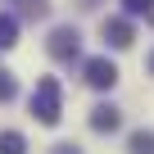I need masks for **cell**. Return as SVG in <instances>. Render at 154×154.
<instances>
[{
    "label": "cell",
    "mask_w": 154,
    "mask_h": 154,
    "mask_svg": "<svg viewBox=\"0 0 154 154\" xmlns=\"http://www.w3.org/2000/svg\"><path fill=\"white\" fill-rule=\"evenodd\" d=\"M32 118L41 127H59L63 118V91H59V77H41L36 91H32Z\"/></svg>",
    "instance_id": "1"
},
{
    "label": "cell",
    "mask_w": 154,
    "mask_h": 154,
    "mask_svg": "<svg viewBox=\"0 0 154 154\" xmlns=\"http://www.w3.org/2000/svg\"><path fill=\"white\" fill-rule=\"evenodd\" d=\"M45 50H50L54 63H72V59H82V32H77L72 23H59V27L50 32Z\"/></svg>",
    "instance_id": "2"
},
{
    "label": "cell",
    "mask_w": 154,
    "mask_h": 154,
    "mask_svg": "<svg viewBox=\"0 0 154 154\" xmlns=\"http://www.w3.org/2000/svg\"><path fill=\"white\" fill-rule=\"evenodd\" d=\"M82 82H86L91 91H113V86H118V63H113L109 54L86 59V63H82Z\"/></svg>",
    "instance_id": "3"
},
{
    "label": "cell",
    "mask_w": 154,
    "mask_h": 154,
    "mask_svg": "<svg viewBox=\"0 0 154 154\" xmlns=\"http://www.w3.org/2000/svg\"><path fill=\"white\" fill-rule=\"evenodd\" d=\"M100 36H104L113 50H127V45L136 41V27H131V18H104V23H100Z\"/></svg>",
    "instance_id": "4"
},
{
    "label": "cell",
    "mask_w": 154,
    "mask_h": 154,
    "mask_svg": "<svg viewBox=\"0 0 154 154\" xmlns=\"http://www.w3.org/2000/svg\"><path fill=\"white\" fill-rule=\"evenodd\" d=\"M122 127V113H118V104H109V100H100L95 109H91V131H100V136H109V131H118Z\"/></svg>",
    "instance_id": "5"
},
{
    "label": "cell",
    "mask_w": 154,
    "mask_h": 154,
    "mask_svg": "<svg viewBox=\"0 0 154 154\" xmlns=\"http://www.w3.org/2000/svg\"><path fill=\"white\" fill-rule=\"evenodd\" d=\"M127 154H154V127H136L127 136Z\"/></svg>",
    "instance_id": "6"
},
{
    "label": "cell",
    "mask_w": 154,
    "mask_h": 154,
    "mask_svg": "<svg viewBox=\"0 0 154 154\" xmlns=\"http://www.w3.org/2000/svg\"><path fill=\"white\" fill-rule=\"evenodd\" d=\"M0 154H27V136L14 131V127H5L0 131Z\"/></svg>",
    "instance_id": "7"
},
{
    "label": "cell",
    "mask_w": 154,
    "mask_h": 154,
    "mask_svg": "<svg viewBox=\"0 0 154 154\" xmlns=\"http://www.w3.org/2000/svg\"><path fill=\"white\" fill-rule=\"evenodd\" d=\"M18 45V18L14 14H0V50Z\"/></svg>",
    "instance_id": "8"
},
{
    "label": "cell",
    "mask_w": 154,
    "mask_h": 154,
    "mask_svg": "<svg viewBox=\"0 0 154 154\" xmlns=\"http://www.w3.org/2000/svg\"><path fill=\"white\" fill-rule=\"evenodd\" d=\"M127 18H154V0H122Z\"/></svg>",
    "instance_id": "9"
},
{
    "label": "cell",
    "mask_w": 154,
    "mask_h": 154,
    "mask_svg": "<svg viewBox=\"0 0 154 154\" xmlns=\"http://www.w3.org/2000/svg\"><path fill=\"white\" fill-rule=\"evenodd\" d=\"M14 95H18V77H14V72H5V68H0V104H9Z\"/></svg>",
    "instance_id": "10"
},
{
    "label": "cell",
    "mask_w": 154,
    "mask_h": 154,
    "mask_svg": "<svg viewBox=\"0 0 154 154\" xmlns=\"http://www.w3.org/2000/svg\"><path fill=\"white\" fill-rule=\"evenodd\" d=\"M50 154H82V149H77V145H68V140H63V145H54Z\"/></svg>",
    "instance_id": "11"
},
{
    "label": "cell",
    "mask_w": 154,
    "mask_h": 154,
    "mask_svg": "<svg viewBox=\"0 0 154 154\" xmlns=\"http://www.w3.org/2000/svg\"><path fill=\"white\" fill-rule=\"evenodd\" d=\"M77 5H82V9H95V0H77Z\"/></svg>",
    "instance_id": "12"
},
{
    "label": "cell",
    "mask_w": 154,
    "mask_h": 154,
    "mask_svg": "<svg viewBox=\"0 0 154 154\" xmlns=\"http://www.w3.org/2000/svg\"><path fill=\"white\" fill-rule=\"evenodd\" d=\"M149 72H154V50H149Z\"/></svg>",
    "instance_id": "13"
}]
</instances>
